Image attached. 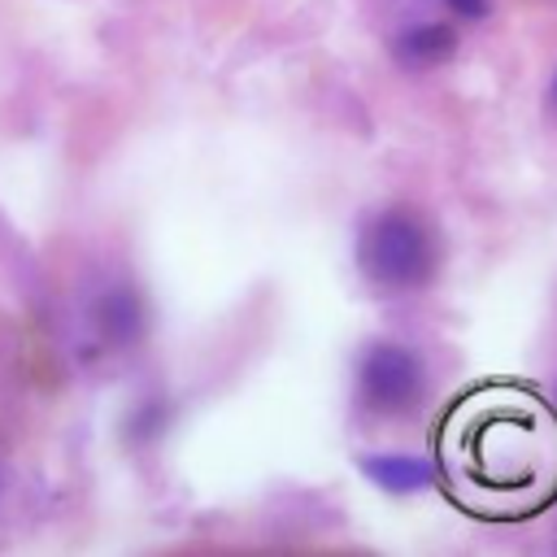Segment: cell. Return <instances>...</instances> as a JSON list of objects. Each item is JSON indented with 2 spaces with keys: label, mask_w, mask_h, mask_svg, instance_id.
I'll return each mask as SVG.
<instances>
[{
  "label": "cell",
  "mask_w": 557,
  "mask_h": 557,
  "mask_svg": "<svg viewBox=\"0 0 557 557\" xmlns=\"http://www.w3.org/2000/svg\"><path fill=\"white\" fill-rule=\"evenodd\" d=\"M457 17H470V22H479V17H487V9H492V0H444Z\"/></svg>",
  "instance_id": "obj_6"
},
{
  "label": "cell",
  "mask_w": 557,
  "mask_h": 557,
  "mask_svg": "<svg viewBox=\"0 0 557 557\" xmlns=\"http://www.w3.org/2000/svg\"><path fill=\"white\" fill-rule=\"evenodd\" d=\"M361 474L374 487L396 492V496L426 492L435 483V466L426 457H413V453H370V457H361Z\"/></svg>",
  "instance_id": "obj_4"
},
{
  "label": "cell",
  "mask_w": 557,
  "mask_h": 557,
  "mask_svg": "<svg viewBox=\"0 0 557 557\" xmlns=\"http://www.w3.org/2000/svg\"><path fill=\"white\" fill-rule=\"evenodd\" d=\"M426 392V370L418 352H409L396 339H374L357 361V396L370 413L396 418L409 413Z\"/></svg>",
  "instance_id": "obj_2"
},
{
  "label": "cell",
  "mask_w": 557,
  "mask_h": 557,
  "mask_svg": "<svg viewBox=\"0 0 557 557\" xmlns=\"http://www.w3.org/2000/svg\"><path fill=\"white\" fill-rule=\"evenodd\" d=\"M100 326H104V335L109 339H135L139 335V326H144V309H139V300L131 296V292H109L104 300H100Z\"/></svg>",
  "instance_id": "obj_5"
},
{
  "label": "cell",
  "mask_w": 557,
  "mask_h": 557,
  "mask_svg": "<svg viewBox=\"0 0 557 557\" xmlns=\"http://www.w3.org/2000/svg\"><path fill=\"white\" fill-rule=\"evenodd\" d=\"M396 61L405 70H435L444 61H453L457 52V30L448 22H418V26H405L392 44Z\"/></svg>",
  "instance_id": "obj_3"
},
{
  "label": "cell",
  "mask_w": 557,
  "mask_h": 557,
  "mask_svg": "<svg viewBox=\"0 0 557 557\" xmlns=\"http://www.w3.org/2000/svg\"><path fill=\"white\" fill-rule=\"evenodd\" d=\"M357 261L366 278L383 292H413L431 278L435 270V244L431 231L405 213V209H383L361 226L357 239Z\"/></svg>",
  "instance_id": "obj_1"
}]
</instances>
